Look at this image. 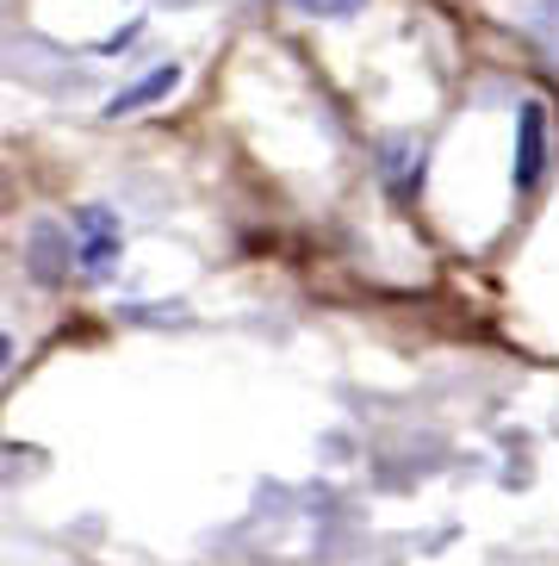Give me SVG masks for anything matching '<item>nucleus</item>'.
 <instances>
[{
    "label": "nucleus",
    "instance_id": "nucleus-2",
    "mask_svg": "<svg viewBox=\"0 0 559 566\" xmlns=\"http://www.w3.org/2000/svg\"><path fill=\"white\" fill-rule=\"evenodd\" d=\"M541 132H547V118H541V106L528 101L523 113H516V187H535L541 181Z\"/></svg>",
    "mask_w": 559,
    "mask_h": 566
},
{
    "label": "nucleus",
    "instance_id": "nucleus-3",
    "mask_svg": "<svg viewBox=\"0 0 559 566\" xmlns=\"http://www.w3.org/2000/svg\"><path fill=\"white\" fill-rule=\"evenodd\" d=\"M175 82H181V69H175V63H162V69H149L144 82H137V87H125V94H118V101L106 106V118L144 113V106H149V101H162V94H168V87H175Z\"/></svg>",
    "mask_w": 559,
    "mask_h": 566
},
{
    "label": "nucleus",
    "instance_id": "nucleus-4",
    "mask_svg": "<svg viewBox=\"0 0 559 566\" xmlns=\"http://www.w3.org/2000/svg\"><path fill=\"white\" fill-rule=\"evenodd\" d=\"M298 13H317V19H342V13H361V0H293Z\"/></svg>",
    "mask_w": 559,
    "mask_h": 566
},
{
    "label": "nucleus",
    "instance_id": "nucleus-1",
    "mask_svg": "<svg viewBox=\"0 0 559 566\" xmlns=\"http://www.w3.org/2000/svg\"><path fill=\"white\" fill-rule=\"evenodd\" d=\"M75 243H82L75 262H82L94 281H106L113 262H118V224H113V212H106V206H87V212L75 218Z\"/></svg>",
    "mask_w": 559,
    "mask_h": 566
}]
</instances>
